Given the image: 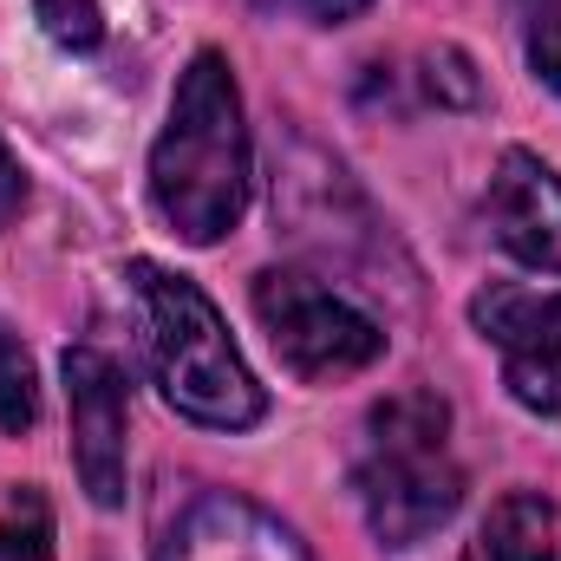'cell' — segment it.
I'll return each mask as SVG.
<instances>
[{
    "instance_id": "6da1fadb",
    "label": "cell",
    "mask_w": 561,
    "mask_h": 561,
    "mask_svg": "<svg viewBox=\"0 0 561 561\" xmlns=\"http://www.w3.org/2000/svg\"><path fill=\"white\" fill-rule=\"evenodd\" d=\"M150 203L176 229V242L209 249L249 209V125L242 92L222 53H196L176 79L170 118L150 144Z\"/></svg>"
},
{
    "instance_id": "7a4b0ae2",
    "label": "cell",
    "mask_w": 561,
    "mask_h": 561,
    "mask_svg": "<svg viewBox=\"0 0 561 561\" xmlns=\"http://www.w3.org/2000/svg\"><path fill=\"white\" fill-rule=\"evenodd\" d=\"M125 294H131L144 366H150L157 392L183 419L209 424V431H249V424H262L268 392L255 386L242 346L229 340L216 300L196 280L163 268V262H131L125 268Z\"/></svg>"
},
{
    "instance_id": "3957f363",
    "label": "cell",
    "mask_w": 561,
    "mask_h": 561,
    "mask_svg": "<svg viewBox=\"0 0 561 561\" xmlns=\"http://www.w3.org/2000/svg\"><path fill=\"white\" fill-rule=\"evenodd\" d=\"M366 529L386 549H419L463 503V470L450 457V405L437 392H392L373 405L359 470H353Z\"/></svg>"
},
{
    "instance_id": "277c9868",
    "label": "cell",
    "mask_w": 561,
    "mask_h": 561,
    "mask_svg": "<svg viewBox=\"0 0 561 561\" xmlns=\"http://www.w3.org/2000/svg\"><path fill=\"white\" fill-rule=\"evenodd\" d=\"M255 320L294 379H346L386 353V327L307 268L255 275Z\"/></svg>"
},
{
    "instance_id": "5b68a950",
    "label": "cell",
    "mask_w": 561,
    "mask_h": 561,
    "mask_svg": "<svg viewBox=\"0 0 561 561\" xmlns=\"http://www.w3.org/2000/svg\"><path fill=\"white\" fill-rule=\"evenodd\" d=\"M477 333L503 359V386L523 412L561 419V294L556 287H523V280H490L470 300Z\"/></svg>"
},
{
    "instance_id": "8992f818",
    "label": "cell",
    "mask_w": 561,
    "mask_h": 561,
    "mask_svg": "<svg viewBox=\"0 0 561 561\" xmlns=\"http://www.w3.org/2000/svg\"><path fill=\"white\" fill-rule=\"evenodd\" d=\"M66 405H72V470L99 510L125 503V373L99 346L66 353Z\"/></svg>"
},
{
    "instance_id": "52a82bcc",
    "label": "cell",
    "mask_w": 561,
    "mask_h": 561,
    "mask_svg": "<svg viewBox=\"0 0 561 561\" xmlns=\"http://www.w3.org/2000/svg\"><path fill=\"white\" fill-rule=\"evenodd\" d=\"M150 561H313V556L262 503L229 496V490H203L176 510V523L163 529Z\"/></svg>"
},
{
    "instance_id": "ba28073f",
    "label": "cell",
    "mask_w": 561,
    "mask_h": 561,
    "mask_svg": "<svg viewBox=\"0 0 561 561\" xmlns=\"http://www.w3.org/2000/svg\"><path fill=\"white\" fill-rule=\"evenodd\" d=\"M483 222L496 249H510L523 268L561 275V176L536 150H503L483 196Z\"/></svg>"
},
{
    "instance_id": "9c48e42d",
    "label": "cell",
    "mask_w": 561,
    "mask_h": 561,
    "mask_svg": "<svg viewBox=\"0 0 561 561\" xmlns=\"http://www.w3.org/2000/svg\"><path fill=\"white\" fill-rule=\"evenodd\" d=\"M463 561H556V503L542 490H510L477 523Z\"/></svg>"
},
{
    "instance_id": "30bf717a",
    "label": "cell",
    "mask_w": 561,
    "mask_h": 561,
    "mask_svg": "<svg viewBox=\"0 0 561 561\" xmlns=\"http://www.w3.org/2000/svg\"><path fill=\"white\" fill-rule=\"evenodd\" d=\"M39 419V373H33V353L20 346V333L0 327V431H33Z\"/></svg>"
},
{
    "instance_id": "8fae6325",
    "label": "cell",
    "mask_w": 561,
    "mask_h": 561,
    "mask_svg": "<svg viewBox=\"0 0 561 561\" xmlns=\"http://www.w3.org/2000/svg\"><path fill=\"white\" fill-rule=\"evenodd\" d=\"M33 20L46 26L53 46L66 53H92L105 39V7L99 0H33Z\"/></svg>"
},
{
    "instance_id": "7c38bea8",
    "label": "cell",
    "mask_w": 561,
    "mask_h": 561,
    "mask_svg": "<svg viewBox=\"0 0 561 561\" xmlns=\"http://www.w3.org/2000/svg\"><path fill=\"white\" fill-rule=\"evenodd\" d=\"M0 561H53V523L33 490L13 496V516L0 523Z\"/></svg>"
},
{
    "instance_id": "4fadbf2b",
    "label": "cell",
    "mask_w": 561,
    "mask_h": 561,
    "mask_svg": "<svg viewBox=\"0 0 561 561\" xmlns=\"http://www.w3.org/2000/svg\"><path fill=\"white\" fill-rule=\"evenodd\" d=\"M424 92H431L437 105H457V112H470V105L483 99V85H477V66H470L457 46H437V53L424 59Z\"/></svg>"
},
{
    "instance_id": "5bb4252c",
    "label": "cell",
    "mask_w": 561,
    "mask_h": 561,
    "mask_svg": "<svg viewBox=\"0 0 561 561\" xmlns=\"http://www.w3.org/2000/svg\"><path fill=\"white\" fill-rule=\"evenodd\" d=\"M529 66L561 99V0H536V13H529Z\"/></svg>"
},
{
    "instance_id": "9a60e30c",
    "label": "cell",
    "mask_w": 561,
    "mask_h": 561,
    "mask_svg": "<svg viewBox=\"0 0 561 561\" xmlns=\"http://www.w3.org/2000/svg\"><path fill=\"white\" fill-rule=\"evenodd\" d=\"M26 209V176H20V163H13V150L0 144V229L13 222Z\"/></svg>"
},
{
    "instance_id": "2e32d148",
    "label": "cell",
    "mask_w": 561,
    "mask_h": 561,
    "mask_svg": "<svg viewBox=\"0 0 561 561\" xmlns=\"http://www.w3.org/2000/svg\"><path fill=\"white\" fill-rule=\"evenodd\" d=\"M307 20H320V26H346V20H359L373 0H294Z\"/></svg>"
}]
</instances>
